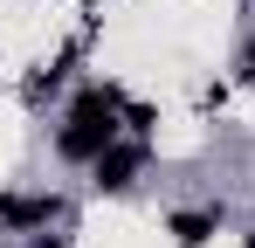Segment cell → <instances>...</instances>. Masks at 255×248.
I'll return each instance as SVG.
<instances>
[{"mask_svg": "<svg viewBox=\"0 0 255 248\" xmlns=\"http://www.w3.org/2000/svg\"><path fill=\"white\" fill-rule=\"evenodd\" d=\"M28 248H69V242H62V235H48V228H35V235H28Z\"/></svg>", "mask_w": 255, "mask_h": 248, "instance_id": "6", "label": "cell"}, {"mask_svg": "<svg viewBox=\"0 0 255 248\" xmlns=\"http://www.w3.org/2000/svg\"><path fill=\"white\" fill-rule=\"evenodd\" d=\"M235 69H242V76H249V83H255V35H249V41H242V55H235Z\"/></svg>", "mask_w": 255, "mask_h": 248, "instance_id": "5", "label": "cell"}, {"mask_svg": "<svg viewBox=\"0 0 255 248\" xmlns=\"http://www.w3.org/2000/svg\"><path fill=\"white\" fill-rule=\"evenodd\" d=\"M221 221H228L221 200H214V207H179V214H166V235H172V248H207Z\"/></svg>", "mask_w": 255, "mask_h": 248, "instance_id": "4", "label": "cell"}, {"mask_svg": "<svg viewBox=\"0 0 255 248\" xmlns=\"http://www.w3.org/2000/svg\"><path fill=\"white\" fill-rule=\"evenodd\" d=\"M118 111H125V97L111 83H83L69 97V118L55 124V159L62 165H97L118 145Z\"/></svg>", "mask_w": 255, "mask_h": 248, "instance_id": "1", "label": "cell"}, {"mask_svg": "<svg viewBox=\"0 0 255 248\" xmlns=\"http://www.w3.org/2000/svg\"><path fill=\"white\" fill-rule=\"evenodd\" d=\"M69 214L62 193H0V228H21V235H35V228H55Z\"/></svg>", "mask_w": 255, "mask_h": 248, "instance_id": "3", "label": "cell"}, {"mask_svg": "<svg viewBox=\"0 0 255 248\" xmlns=\"http://www.w3.org/2000/svg\"><path fill=\"white\" fill-rule=\"evenodd\" d=\"M242 248H255V228H249V235H242Z\"/></svg>", "mask_w": 255, "mask_h": 248, "instance_id": "7", "label": "cell"}, {"mask_svg": "<svg viewBox=\"0 0 255 248\" xmlns=\"http://www.w3.org/2000/svg\"><path fill=\"white\" fill-rule=\"evenodd\" d=\"M138 172H145V138H118L104 159L90 165V186H97V193H131Z\"/></svg>", "mask_w": 255, "mask_h": 248, "instance_id": "2", "label": "cell"}]
</instances>
